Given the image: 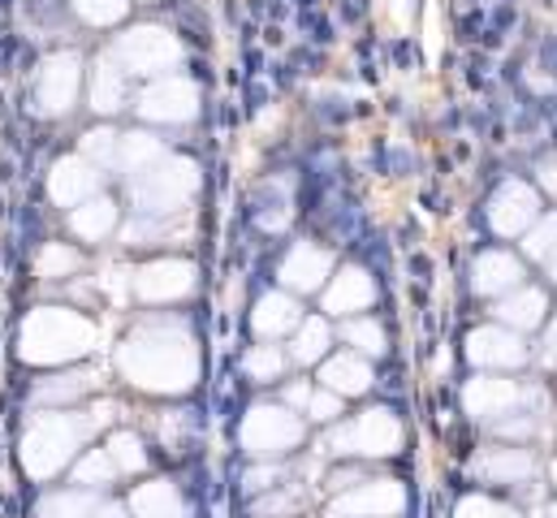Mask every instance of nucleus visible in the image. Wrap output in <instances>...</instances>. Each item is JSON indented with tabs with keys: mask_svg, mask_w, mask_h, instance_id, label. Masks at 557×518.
Wrapping results in <instances>:
<instances>
[{
	"mask_svg": "<svg viewBox=\"0 0 557 518\" xmlns=\"http://www.w3.org/2000/svg\"><path fill=\"white\" fill-rule=\"evenodd\" d=\"M87 518H126V510H122V506H96Z\"/></svg>",
	"mask_w": 557,
	"mask_h": 518,
	"instance_id": "obj_42",
	"label": "nucleus"
},
{
	"mask_svg": "<svg viewBox=\"0 0 557 518\" xmlns=\"http://www.w3.org/2000/svg\"><path fill=\"white\" fill-rule=\"evenodd\" d=\"M471 471L484 480V484H528L536 476V458L528 449H484Z\"/></svg>",
	"mask_w": 557,
	"mask_h": 518,
	"instance_id": "obj_15",
	"label": "nucleus"
},
{
	"mask_svg": "<svg viewBox=\"0 0 557 518\" xmlns=\"http://www.w3.org/2000/svg\"><path fill=\"white\" fill-rule=\"evenodd\" d=\"M83 268V256L74 251V247H65V243H48L39 259H35V272L39 276H48V281H57V276H74Z\"/></svg>",
	"mask_w": 557,
	"mask_h": 518,
	"instance_id": "obj_28",
	"label": "nucleus"
},
{
	"mask_svg": "<svg viewBox=\"0 0 557 518\" xmlns=\"http://www.w3.org/2000/svg\"><path fill=\"white\" fill-rule=\"evenodd\" d=\"M195 104H199L195 83H186V78H160V83H151L139 96V118L177 126V122H190L195 118Z\"/></svg>",
	"mask_w": 557,
	"mask_h": 518,
	"instance_id": "obj_10",
	"label": "nucleus"
},
{
	"mask_svg": "<svg viewBox=\"0 0 557 518\" xmlns=\"http://www.w3.org/2000/svg\"><path fill=\"white\" fill-rule=\"evenodd\" d=\"M96 342V324L70 307H39L22 324V359L26 363H70L87 355Z\"/></svg>",
	"mask_w": 557,
	"mask_h": 518,
	"instance_id": "obj_2",
	"label": "nucleus"
},
{
	"mask_svg": "<svg viewBox=\"0 0 557 518\" xmlns=\"http://www.w3.org/2000/svg\"><path fill=\"white\" fill-rule=\"evenodd\" d=\"M549 346H554V355H557V324H554V333H549Z\"/></svg>",
	"mask_w": 557,
	"mask_h": 518,
	"instance_id": "obj_43",
	"label": "nucleus"
},
{
	"mask_svg": "<svg viewBox=\"0 0 557 518\" xmlns=\"http://www.w3.org/2000/svg\"><path fill=\"white\" fill-rule=\"evenodd\" d=\"M109 458L117 462L122 476H135V471L147 467V449H143V441L135 432H117V436L109 441Z\"/></svg>",
	"mask_w": 557,
	"mask_h": 518,
	"instance_id": "obj_31",
	"label": "nucleus"
},
{
	"mask_svg": "<svg viewBox=\"0 0 557 518\" xmlns=\"http://www.w3.org/2000/svg\"><path fill=\"white\" fill-rule=\"evenodd\" d=\"M91 388V377H83V372H70V377H52V381H44V385L35 388V397L44 402V406H70V402H78L83 393Z\"/></svg>",
	"mask_w": 557,
	"mask_h": 518,
	"instance_id": "obj_29",
	"label": "nucleus"
},
{
	"mask_svg": "<svg viewBox=\"0 0 557 518\" xmlns=\"http://www.w3.org/2000/svg\"><path fill=\"white\" fill-rule=\"evenodd\" d=\"M554 518H557V506H554Z\"/></svg>",
	"mask_w": 557,
	"mask_h": 518,
	"instance_id": "obj_45",
	"label": "nucleus"
},
{
	"mask_svg": "<svg viewBox=\"0 0 557 518\" xmlns=\"http://www.w3.org/2000/svg\"><path fill=\"white\" fill-rule=\"evenodd\" d=\"M497 316H502L506 324H515V329H536L541 316H545V294H541V289H519V285H515V294L497 303Z\"/></svg>",
	"mask_w": 557,
	"mask_h": 518,
	"instance_id": "obj_25",
	"label": "nucleus"
},
{
	"mask_svg": "<svg viewBox=\"0 0 557 518\" xmlns=\"http://www.w3.org/2000/svg\"><path fill=\"white\" fill-rule=\"evenodd\" d=\"M83 436H87V423L78 415H65V410L39 415L26 428V436H22V462H26V471L35 480H52L78 454Z\"/></svg>",
	"mask_w": 557,
	"mask_h": 518,
	"instance_id": "obj_3",
	"label": "nucleus"
},
{
	"mask_svg": "<svg viewBox=\"0 0 557 518\" xmlns=\"http://www.w3.org/2000/svg\"><path fill=\"white\" fill-rule=\"evenodd\" d=\"M342 337H346L350 346H359L363 355H381V350H385V333H381L372 320H350V324H342Z\"/></svg>",
	"mask_w": 557,
	"mask_h": 518,
	"instance_id": "obj_34",
	"label": "nucleus"
},
{
	"mask_svg": "<svg viewBox=\"0 0 557 518\" xmlns=\"http://www.w3.org/2000/svg\"><path fill=\"white\" fill-rule=\"evenodd\" d=\"M256 510H260V515H273V518L294 515V510H298V493H289V489L281 484V493H277V497H269V502H260Z\"/></svg>",
	"mask_w": 557,
	"mask_h": 518,
	"instance_id": "obj_39",
	"label": "nucleus"
},
{
	"mask_svg": "<svg viewBox=\"0 0 557 518\" xmlns=\"http://www.w3.org/2000/svg\"><path fill=\"white\" fill-rule=\"evenodd\" d=\"M523 281V263L515 256H502V251H488L475 263V289L480 294H506Z\"/></svg>",
	"mask_w": 557,
	"mask_h": 518,
	"instance_id": "obj_22",
	"label": "nucleus"
},
{
	"mask_svg": "<svg viewBox=\"0 0 557 518\" xmlns=\"http://www.w3.org/2000/svg\"><path fill=\"white\" fill-rule=\"evenodd\" d=\"M78 87H83V74H78V57L74 52H57L39 65L35 74V109L57 118V113H70L74 100H78Z\"/></svg>",
	"mask_w": 557,
	"mask_h": 518,
	"instance_id": "obj_9",
	"label": "nucleus"
},
{
	"mask_svg": "<svg viewBox=\"0 0 557 518\" xmlns=\"http://www.w3.org/2000/svg\"><path fill=\"white\" fill-rule=\"evenodd\" d=\"M528 256L557 259V217H545V221L528 234Z\"/></svg>",
	"mask_w": 557,
	"mask_h": 518,
	"instance_id": "obj_36",
	"label": "nucleus"
},
{
	"mask_svg": "<svg viewBox=\"0 0 557 518\" xmlns=\"http://www.w3.org/2000/svg\"><path fill=\"white\" fill-rule=\"evenodd\" d=\"M488 217H493V230H497V234H519V230H528V225L536 221V195H532L523 182H506V186L497 190Z\"/></svg>",
	"mask_w": 557,
	"mask_h": 518,
	"instance_id": "obj_17",
	"label": "nucleus"
},
{
	"mask_svg": "<svg viewBox=\"0 0 557 518\" xmlns=\"http://www.w3.org/2000/svg\"><path fill=\"white\" fill-rule=\"evenodd\" d=\"M195 289V268L186 259H156L135 272V294L143 303H173Z\"/></svg>",
	"mask_w": 557,
	"mask_h": 518,
	"instance_id": "obj_11",
	"label": "nucleus"
},
{
	"mask_svg": "<svg viewBox=\"0 0 557 518\" xmlns=\"http://www.w3.org/2000/svg\"><path fill=\"white\" fill-rule=\"evenodd\" d=\"M277 480H281L277 467H264V471H251V476H247V489H251V493H260V489H281Z\"/></svg>",
	"mask_w": 557,
	"mask_h": 518,
	"instance_id": "obj_40",
	"label": "nucleus"
},
{
	"mask_svg": "<svg viewBox=\"0 0 557 518\" xmlns=\"http://www.w3.org/2000/svg\"><path fill=\"white\" fill-rule=\"evenodd\" d=\"M117 203L113 199H104V195H91L87 203H78L74 212H70V230L83 238V243H100V238H109L113 230H117Z\"/></svg>",
	"mask_w": 557,
	"mask_h": 518,
	"instance_id": "obj_20",
	"label": "nucleus"
},
{
	"mask_svg": "<svg viewBox=\"0 0 557 518\" xmlns=\"http://www.w3.org/2000/svg\"><path fill=\"white\" fill-rule=\"evenodd\" d=\"M281 372H285V355H281L277 346H256V350L247 355V377H251V381L269 385V381H277Z\"/></svg>",
	"mask_w": 557,
	"mask_h": 518,
	"instance_id": "obj_32",
	"label": "nucleus"
},
{
	"mask_svg": "<svg viewBox=\"0 0 557 518\" xmlns=\"http://www.w3.org/2000/svg\"><path fill=\"white\" fill-rule=\"evenodd\" d=\"M131 515L135 518H190L186 515L182 493H177L169 480H151V484L135 489V497H131Z\"/></svg>",
	"mask_w": 557,
	"mask_h": 518,
	"instance_id": "obj_21",
	"label": "nucleus"
},
{
	"mask_svg": "<svg viewBox=\"0 0 557 518\" xmlns=\"http://www.w3.org/2000/svg\"><path fill=\"white\" fill-rule=\"evenodd\" d=\"M554 480H557V467H554Z\"/></svg>",
	"mask_w": 557,
	"mask_h": 518,
	"instance_id": "obj_44",
	"label": "nucleus"
},
{
	"mask_svg": "<svg viewBox=\"0 0 557 518\" xmlns=\"http://www.w3.org/2000/svg\"><path fill=\"white\" fill-rule=\"evenodd\" d=\"M302 441V423L285 406H256L243 423V445L256 458H277Z\"/></svg>",
	"mask_w": 557,
	"mask_h": 518,
	"instance_id": "obj_7",
	"label": "nucleus"
},
{
	"mask_svg": "<svg viewBox=\"0 0 557 518\" xmlns=\"http://www.w3.org/2000/svg\"><path fill=\"white\" fill-rule=\"evenodd\" d=\"M372 298H376L372 276H368L363 268H342V272L333 276V285H329V294H324V307H329L333 316H350V311L372 307Z\"/></svg>",
	"mask_w": 557,
	"mask_h": 518,
	"instance_id": "obj_18",
	"label": "nucleus"
},
{
	"mask_svg": "<svg viewBox=\"0 0 557 518\" xmlns=\"http://www.w3.org/2000/svg\"><path fill=\"white\" fill-rule=\"evenodd\" d=\"M74 9H78V17H87L91 26H113V22H122L126 17V0H70Z\"/></svg>",
	"mask_w": 557,
	"mask_h": 518,
	"instance_id": "obj_33",
	"label": "nucleus"
},
{
	"mask_svg": "<svg viewBox=\"0 0 557 518\" xmlns=\"http://www.w3.org/2000/svg\"><path fill=\"white\" fill-rule=\"evenodd\" d=\"M467 355L480 368H519L528 359L523 342L515 333H506V329H480V333H471L467 337Z\"/></svg>",
	"mask_w": 557,
	"mask_h": 518,
	"instance_id": "obj_14",
	"label": "nucleus"
},
{
	"mask_svg": "<svg viewBox=\"0 0 557 518\" xmlns=\"http://www.w3.org/2000/svg\"><path fill=\"white\" fill-rule=\"evenodd\" d=\"M289 329H298V303L294 298H285V294H264L260 303H256V333L269 342H277L281 333H289Z\"/></svg>",
	"mask_w": 557,
	"mask_h": 518,
	"instance_id": "obj_23",
	"label": "nucleus"
},
{
	"mask_svg": "<svg viewBox=\"0 0 557 518\" xmlns=\"http://www.w3.org/2000/svg\"><path fill=\"white\" fill-rule=\"evenodd\" d=\"M83 151L91 156V164H117V134L91 130V134H83Z\"/></svg>",
	"mask_w": 557,
	"mask_h": 518,
	"instance_id": "obj_35",
	"label": "nucleus"
},
{
	"mask_svg": "<svg viewBox=\"0 0 557 518\" xmlns=\"http://www.w3.org/2000/svg\"><path fill=\"white\" fill-rule=\"evenodd\" d=\"M337 454H363V458H385L403 445V428L389 410H368L355 423H346L342 432H333L329 441Z\"/></svg>",
	"mask_w": 557,
	"mask_h": 518,
	"instance_id": "obj_6",
	"label": "nucleus"
},
{
	"mask_svg": "<svg viewBox=\"0 0 557 518\" xmlns=\"http://www.w3.org/2000/svg\"><path fill=\"white\" fill-rule=\"evenodd\" d=\"M48 195H52V203H61V208L87 203L91 195H100V164H91V160H83V156L57 160V169H52V177H48Z\"/></svg>",
	"mask_w": 557,
	"mask_h": 518,
	"instance_id": "obj_12",
	"label": "nucleus"
},
{
	"mask_svg": "<svg viewBox=\"0 0 557 518\" xmlns=\"http://www.w3.org/2000/svg\"><path fill=\"white\" fill-rule=\"evenodd\" d=\"M324 385L333 393H342V397H355V393H363L372 385V368L363 359H355V355H337V359L324 363Z\"/></svg>",
	"mask_w": 557,
	"mask_h": 518,
	"instance_id": "obj_24",
	"label": "nucleus"
},
{
	"mask_svg": "<svg viewBox=\"0 0 557 518\" xmlns=\"http://www.w3.org/2000/svg\"><path fill=\"white\" fill-rule=\"evenodd\" d=\"M195 186H199L195 164L169 160V156H160L147 169L131 173V199H135V208H139L143 217H169V212H177L195 195Z\"/></svg>",
	"mask_w": 557,
	"mask_h": 518,
	"instance_id": "obj_4",
	"label": "nucleus"
},
{
	"mask_svg": "<svg viewBox=\"0 0 557 518\" xmlns=\"http://www.w3.org/2000/svg\"><path fill=\"white\" fill-rule=\"evenodd\" d=\"M403 506H407L403 484H394V480H368V484L342 489V497L324 510V518H398Z\"/></svg>",
	"mask_w": 557,
	"mask_h": 518,
	"instance_id": "obj_8",
	"label": "nucleus"
},
{
	"mask_svg": "<svg viewBox=\"0 0 557 518\" xmlns=\"http://www.w3.org/2000/svg\"><path fill=\"white\" fill-rule=\"evenodd\" d=\"M122 471H117V462L109 458V449H91V454H83L78 458V467H74V480L83 484V489H104V484H113Z\"/></svg>",
	"mask_w": 557,
	"mask_h": 518,
	"instance_id": "obj_27",
	"label": "nucleus"
},
{
	"mask_svg": "<svg viewBox=\"0 0 557 518\" xmlns=\"http://www.w3.org/2000/svg\"><path fill=\"white\" fill-rule=\"evenodd\" d=\"M117 368L131 385L147 388V393H182L195 385L199 359H195L190 337L177 324L156 320L126 337V346L117 350Z\"/></svg>",
	"mask_w": 557,
	"mask_h": 518,
	"instance_id": "obj_1",
	"label": "nucleus"
},
{
	"mask_svg": "<svg viewBox=\"0 0 557 518\" xmlns=\"http://www.w3.org/2000/svg\"><path fill=\"white\" fill-rule=\"evenodd\" d=\"M307 410H311L315 423H329V419L342 415V393H333V388H329V393H311V397H307Z\"/></svg>",
	"mask_w": 557,
	"mask_h": 518,
	"instance_id": "obj_38",
	"label": "nucleus"
},
{
	"mask_svg": "<svg viewBox=\"0 0 557 518\" xmlns=\"http://www.w3.org/2000/svg\"><path fill=\"white\" fill-rule=\"evenodd\" d=\"M131 104V74L113 61V57H100L91 65V109L96 113H122Z\"/></svg>",
	"mask_w": 557,
	"mask_h": 518,
	"instance_id": "obj_16",
	"label": "nucleus"
},
{
	"mask_svg": "<svg viewBox=\"0 0 557 518\" xmlns=\"http://www.w3.org/2000/svg\"><path fill=\"white\" fill-rule=\"evenodd\" d=\"M109 57H113L126 74H164L169 65H177L182 48H177V39H173L169 30H160V26H135V30H126V35L113 44Z\"/></svg>",
	"mask_w": 557,
	"mask_h": 518,
	"instance_id": "obj_5",
	"label": "nucleus"
},
{
	"mask_svg": "<svg viewBox=\"0 0 557 518\" xmlns=\"http://www.w3.org/2000/svg\"><path fill=\"white\" fill-rule=\"evenodd\" d=\"M100 502L87 489H65V493H48L39 502V518H87Z\"/></svg>",
	"mask_w": 557,
	"mask_h": 518,
	"instance_id": "obj_26",
	"label": "nucleus"
},
{
	"mask_svg": "<svg viewBox=\"0 0 557 518\" xmlns=\"http://www.w3.org/2000/svg\"><path fill=\"white\" fill-rule=\"evenodd\" d=\"M462 402L475 419H502V415H515L528 402V388L515 385V381H471Z\"/></svg>",
	"mask_w": 557,
	"mask_h": 518,
	"instance_id": "obj_13",
	"label": "nucleus"
},
{
	"mask_svg": "<svg viewBox=\"0 0 557 518\" xmlns=\"http://www.w3.org/2000/svg\"><path fill=\"white\" fill-rule=\"evenodd\" d=\"M541 182H545V186L557 195V156H549V160L541 164Z\"/></svg>",
	"mask_w": 557,
	"mask_h": 518,
	"instance_id": "obj_41",
	"label": "nucleus"
},
{
	"mask_svg": "<svg viewBox=\"0 0 557 518\" xmlns=\"http://www.w3.org/2000/svg\"><path fill=\"white\" fill-rule=\"evenodd\" d=\"M329 251H320V247H311V243H298L285 263H281V281L285 285H294V289H320V281L329 276Z\"/></svg>",
	"mask_w": 557,
	"mask_h": 518,
	"instance_id": "obj_19",
	"label": "nucleus"
},
{
	"mask_svg": "<svg viewBox=\"0 0 557 518\" xmlns=\"http://www.w3.org/2000/svg\"><path fill=\"white\" fill-rule=\"evenodd\" d=\"M454 518H519L510 506H502V502H488V497H467V502H458V510Z\"/></svg>",
	"mask_w": 557,
	"mask_h": 518,
	"instance_id": "obj_37",
	"label": "nucleus"
},
{
	"mask_svg": "<svg viewBox=\"0 0 557 518\" xmlns=\"http://www.w3.org/2000/svg\"><path fill=\"white\" fill-rule=\"evenodd\" d=\"M324 346H329V324L324 320H307V324L298 320V337H294V350L289 355L298 363H315L324 355Z\"/></svg>",
	"mask_w": 557,
	"mask_h": 518,
	"instance_id": "obj_30",
	"label": "nucleus"
}]
</instances>
